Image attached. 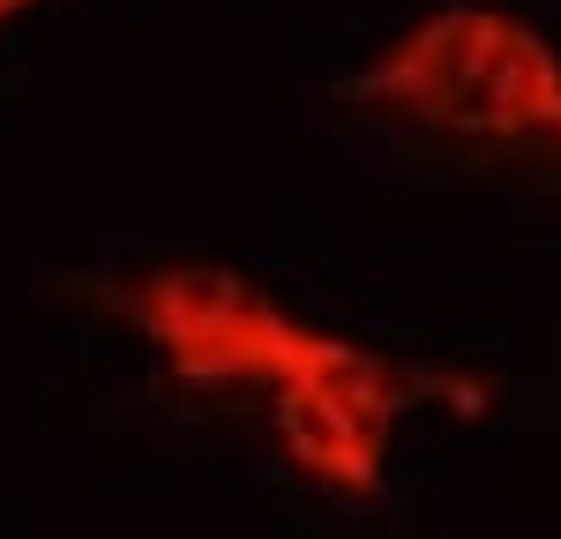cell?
I'll list each match as a JSON object with an SVG mask.
<instances>
[{"label": "cell", "mask_w": 561, "mask_h": 539, "mask_svg": "<svg viewBox=\"0 0 561 539\" xmlns=\"http://www.w3.org/2000/svg\"><path fill=\"white\" fill-rule=\"evenodd\" d=\"M98 308L128 322V337L180 398L255 404L285 472L330 509H382L397 472V435L420 404L486 412V375H449L397 359L352 330L300 314L285 293L225 263H142L128 277H90Z\"/></svg>", "instance_id": "1"}, {"label": "cell", "mask_w": 561, "mask_h": 539, "mask_svg": "<svg viewBox=\"0 0 561 539\" xmlns=\"http://www.w3.org/2000/svg\"><path fill=\"white\" fill-rule=\"evenodd\" d=\"M337 105L494 180L561 187V45L524 8L434 0L337 83Z\"/></svg>", "instance_id": "2"}, {"label": "cell", "mask_w": 561, "mask_h": 539, "mask_svg": "<svg viewBox=\"0 0 561 539\" xmlns=\"http://www.w3.org/2000/svg\"><path fill=\"white\" fill-rule=\"evenodd\" d=\"M45 0H0V31H15V23H23V15H38Z\"/></svg>", "instance_id": "3"}]
</instances>
